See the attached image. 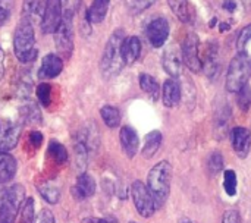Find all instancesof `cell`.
<instances>
[{
    "label": "cell",
    "mask_w": 251,
    "mask_h": 223,
    "mask_svg": "<svg viewBox=\"0 0 251 223\" xmlns=\"http://www.w3.org/2000/svg\"><path fill=\"white\" fill-rule=\"evenodd\" d=\"M82 223H99V219H96V218H87V219H84Z\"/></svg>",
    "instance_id": "bcb514c9"
},
{
    "label": "cell",
    "mask_w": 251,
    "mask_h": 223,
    "mask_svg": "<svg viewBox=\"0 0 251 223\" xmlns=\"http://www.w3.org/2000/svg\"><path fill=\"white\" fill-rule=\"evenodd\" d=\"M37 99L43 106H50L51 103V85L49 84H40L37 87Z\"/></svg>",
    "instance_id": "d6a6232c"
},
{
    "label": "cell",
    "mask_w": 251,
    "mask_h": 223,
    "mask_svg": "<svg viewBox=\"0 0 251 223\" xmlns=\"http://www.w3.org/2000/svg\"><path fill=\"white\" fill-rule=\"evenodd\" d=\"M140 87L144 93H147L153 101H156L159 99V93H160V87L159 82L149 74H141L140 75Z\"/></svg>",
    "instance_id": "cb8c5ba5"
},
{
    "label": "cell",
    "mask_w": 251,
    "mask_h": 223,
    "mask_svg": "<svg viewBox=\"0 0 251 223\" xmlns=\"http://www.w3.org/2000/svg\"><path fill=\"white\" fill-rule=\"evenodd\" d=\"M224 7L229 12H234L237 7V3H235V0H224Z\"/></svg>",
    "instance_id": "7bdbcfd3"
},
{
    "label": "cell",
    "mask_w": 251,
    "mask_h": 223,
    "mask_svg": "<svg viewBox=\"0 0 251 223\" xmlns=\"http://www.w3.org/2000/svg\"><path fill=\"white\" fill-rule=\"evenodd\" d=\"M222 223H240V213L234 209L226 210L222 218Z\"/></svg>",
    "instance_id": "ab89813d"
},
{
    "label": "cell",
    "mask_w": 251,
    "mask_h": 223,
    "mask_svg": "<svg viewBox=\"0 0 251 223\" xmlns=\"http://www.w3.org/2000/svg\"><path fill=\"white\" fill-rule=\"evenodd\" d=\"M34 221H35V215H34V200L29 197L21 206V223H34Z\"/></svg>",
    "instance_id": "f546056e"
},
{
    "label": "cell",
    "mask_w": 251,
    "mask_h": 223,
    "mask_svg": "<svg viewBox=\"0 0 251 223\" xmlns=\"http://www.w3.org/2000/svg\"><path fill=\"white\" fill-rule=\"evenodd\" d=\"M147 38L153 47H162L169 37V24L165 18H154L146 29Z\"/></svg>",
    "instance_id": "9c48e42d"
},
{
    "label": "cell",
    "mask_w": 251,
    "mask_h": 223,
    "mask_svg": "<svg viewBox=\"0 0 251 223\" xmlns=\"http://www.w3.org/2000/svg\"><path fill=\"white\" fill-rule=\"evenodd\" d=\"M181 56L184 65L188 66L193 72H200L203 69L201 63V54H200V41L196 32H190L181 47Z\"/></svg>",
    "instance_id": "8992f818"
},
{
    "label": "cell",
    "mask_w": 251,
    "mask_h": 223,
    "mask_svg": "<svg viewBox=\"0 0 251 223\" xmlns=\"http://www.w3.org/2000/svg\"><path fill=\"white\" fill-rule=\"evenodd\" d=\"M172 12L176 15V18L182 22H191L193 19V12L190 7L188 0H168Z\"/></svg>",
    "instance_id": "603a6c76"
},
{
    "label": "cell",
    "mask_w": 251,
    "mask_h": 223,
    "mask_svg": "<svg viewBox=\"0 0 251 223\" xmlns=\"http://www.w3.org/2000/svg\"><path fill=\"white\" fill-rule=\"evenodd\" d=\"M22 116H24L28 122H31V124L40 122V113H38L37 106H34V104L25 106V107H24V112H22Z\"/></svg>",
    "instance_id": "d590c367"
},
{
    "label": "cell",
    "mask_w": 251,
    "mask_h": 223,
    "mask_svg": "<svg viewBox=\"0 0 251 223\" xmlns=\"http://www.w3.org/2000/svg\"><path fill=\"white\" fill-rule=\"evenodd\" d=\"M201 63L209 78H213L216 72L219 71V47L215 43H209L204 47Z\"/></svg>",
    "instance_id": "2e32d148"
},
{
    "label": "cell",
    "mask_w": 251,
    "mask_h": 223,
    "mask_svg": "<svg viewBox=\"0 0 251 223\" xmlns=\"http://www.w3.org/2000/svg\"><path fill=\"white\" fill-rule=\"evenodd\" d=\"M237 182L238 181H237L235 171H232V169L225 171V173H224V188H225V191H226V194L229 197H234L237 194V187H238Z\"/></svg>",
    "instance_id": "f1b7e54d"
},
{
    "label": "cell",
    "mask_w": 251,
    "mask_h": 223,
    "mask_svg": "<svg viewBox=\"0 0 251 223\" xmlns=\"http://www.w3.org/2000/svg\"><path fill=\"white\" fill-rule=\"evenodd\" d=\"M3 75H4V53L0 49V81L3 78Z\"/></svg>",
    "instance_id": "ee69618b"
},
{
    "label": "cell",
    "mask_w": 251,
    "mask_h": 223,
    "mask_svg": "<svg viewBox=\"0 0 251 223\" xmlns=\"http://www.w3.org/2000/svg\"><path fill=\"white\" fill-rule=\"evenodd\" d=\"M99 223H118V221L113 216H107V218H101L99 219Z\"/></svg>",
    "instance_id": "f6af8a7d"
},
{
    "label": "cell",
    "mask_w": 251,
    "mask_h": 223,
    "mask_svg": "<svg viewBox=\"0 0 251 223\" xmlns=\"http://www.w3.org/2000/svg\"><path fill=\"white\" fill-rule=\"evenodd\" d=\"M22 126L19 124H4L0 126V153H9L18 146Z\"/></svg>",
    "instance_id": "7c38bea8"
},
{
    "label": "cell",
    "mask_w": 251,
    "mask_h": 223,
    "mask_svg": "<svg viewBox=\"0 0 251 223\" xmlns=\"http://www.w3.org/2000/svg\"><path fill=\"white\" fill-rule=\"evenodd\" d=\"M162 146V132L160 131H151L146 135L144 147H143V156L144 159H151L157 150Z\"/></svg>",
    "instance_id": "44dd1931"
},
{
    "label": "cell",
    "mask_w": 251,
    "mask_h": 223,
    "mask_svg": "<svg viewBox=\"0 0 251 223\" xmlns=\"http://www.w3.org/2000/svg\"><path fill=\"white\" fill-rule=\"evenodd\" d=\"M74 154H75V165H76L78 171L81 173H84L85 168H87V163H88V147L81 140H78L75 143Z\"/></svg>",
    "instance_id": "d4e9b609"
},
{
    "label": "cell",
    "mask_w": 251,
    "mask_h": 223,
    "mask_svg": "<svg viewBox=\"0 0 251 223\" xmlns=\"http://www.w3.org/2000/svg\"><path fill=\"white\" fill-rule=\"evenodd\" d=\"M207 168H209V172L212 175H218L224 169V156L219 151L212 153L209 160H207Z\"/></svg>",
    "instance_id": "1f68e13d"
},
{
    "label": "cell",
    "mask_w": 251,
    "mask_h": 223,
    "mask_svg": "<svg viewBox=\"0 0 251 223\" xmlns=\"http://www.w3.org/2000/svg\"><path fill=\"white\" fill-rule=\"evenodd\" d=\"M34 223H56V221H54V216H53V213H51L50 210L43 209V210L37 215Z\"/></svg>",
    "instance_id": "f35d334b"
},
{
    "label": "cell",
    "mask_w": 251,
    "mask_h": 223,
    "mask_svg": "<svg viewBox=\"0 0 251 223\" xmlns=\"http://www.w3.org/2000/svg\"><path fill=\"white\" fill-rule=\"evenodd\" d=\"M229 118H231V107L228 104H225L222 109H219V112L216 115V125H219V126L226 125Z\"/></svg>",
    "instance_id": "74e56055"
},
{
    "label": "cell",
    "mask_w": 251,
    "mask_h": 223,
    "mask_svg": "<svg viewBox=\"0 0 251 223\" xmlns=\"http://www.w3.org/2000/svg\"><path fill=\"white\" fill-rule=\"evenodd\" d=\"M119 140H121V146H122L125 154L129 159H132L137 154L138 147H140V140H138L135 129L131 126H122L121 132H119Z\"/></svg>",
    "instance_id": "9a60e30c"
},
{
    "label": "cell",
    "mask_w": 251,
    "mask_h": 223,
    "mask_svg": "<svg viewBox=\"0 0 251 223\" xmlns=\"http://www.w3.org/2000/svg\"><path fill=\"white\" fill-rule=\"evenodd\" d=\"M231 26L228 25V24H221V31H226V29H229Z\"/></svg>",
    "instance_id": "7dc6e473"
},
{
    "label": "cell",
    "mask_w": 251,
    "mask_h": 223,
    "mask_svg": "<svg viewBox=\"0 0 251 223\" xmlns=\"http://www.w3.org/2000/svg\"><path fill=\"white\" fill-rule=\"evenodd\" d=\"M29 141H31L32 147L38 149V147L43 144V135H41V132H38V131L31 132V134H29Z\"/></svg>",
    "instance_id": "60d3db41"
},
{
    "label": "cell",
    "mask_w": 251,
    "mask_h": 223,
    "mask_svg": "<svg viewBox=\"0 0 251 223\" xmlns=\"http://www.w3.org/2000/svg\"><path fill=\"white\" fill-rule=\"evenodd\" d=\"M100 115L103 122L109 126V128H116L121 124V113L116 107L113 106H103L100 109Z\"/></svg>",
    "instance_id": "4316f807"
},
{
    "label": "cell",
    "mask_w": 251,
    "mask_h": 223,
    "mask_svg": "<svg viewBox=\"0 0 251 223\" xmlns=\"http://www.w3.org/2000/svg\"><path fill=\"white\" fill-rule=\"evenodd\" d=\"M47 154L57 163H65L68 160V151L63 147V144L57 143V141H50L49 149H47Z\"/></svg>",
    "instance_id": "83f0119b"
},
{
    "label": "cell",
    "mask_w": 251,
    "mask_h": 223,
    "mask_svg": "<svg viewBox=\"0 0 251 223\" xmlns=\"http://www.w3.org/2000/svg\"><path fill=\"white\" fill-rule=\"evenodd\" d=\"M231 144L240 159H246L251 150V131L243 126H235L231 131Z\"/></svg>",
    "instance_id": "30bf717a"
},
{
    "label": "cell",
    "mask_w": 251,
    "mask_h": 223,
    "mask_svg": "<svg viewBox=\"0 0 251 223\" xmlns=\"http://www.w3.org/2000/svg\"><path fill=\"white\" fill-rule=\"evenodd\" d=\"M162 63L166 74L171 75L174 79L182 75V56H181V50L176 46H171L165 50Z\"/></svg>",
    "instance_id": "8fae6325"
},
{
    "label": "cell",
    "mask_w": 251,
    "mask_h": 223,
    "mask_svg": "<svg viewBox=\"0 0 251 223\" xmlns=\"http://www.w3.org/2000/svg\"><path fill=\"white\" fill-rule=\"evenodd\" d=\"M171 181H172V166L169 162H159L151 168L147 175V190L150 191L156 209L162 207L169 197L171 193Z\"/></svg>",
    "instance_id": "6da1fadb"
},
{
    "label": "cell",
    "mask_w": 251,
    "mask_h": 223,
    "mask_svg": "<svg viewBox=\"0 0 251 223\" xmlns=\"http://www.w3.org/2000/svg\"><path fill=\"white\" fill-rule=\"evenodd\" d=\"M124 31L122 29H116L110 38L107 40L106 46H104V51L100 60V71L103 74L104 78H112L115 75H118L122 69L124 59L121 54V44L124 41Z\"/></svg>",
    "instance_id": "3957f363"
},
{
    "label": "cell",
    "mask_w": 251,
    "mask_h": 223,
    "mask_svg": "<svg viewBox=\"0 0 251 223\" xmlns=\"http://www.w3.org/2000/svg\"><path fill=\"white\" fill-rule=\"evenodd\" d=\"M251 40V24L244 26L238 35V40H237V49L238 51H246V47L249 44V41Z\"/></svg>",
    "instance_id": "e575fe53"
},
{
    "label": "cell",
    "mask_w": 251,
    "mask_h": 223,
    "mask_svg": "<svg viewBox=\"0 0 251 223\" xmlns=\"http://www.w3.org/2000/svg\"><path fill=\"white\" fill-rule=\"evenodd\" d=\"M12 9H13L12 0H0V26L7 21Z\"/></svg>",
    "instance_id": "8d00e7d4"
},
{
    "label": "cell",
    "mask_w": 251,
    "mask_h": 223,
    "mask_svg": "<svg viewBox=\"0 0 251 223\" xmlns=\"http://www.w3.org/2000/svg\"><path fill=\"white\" fill-rule=\"evenodd\" d=\"M154 1L156 0H125V4L132 15H137L149 9Z\"/></svg>",
    "instance_id": "4dcf8cb0"
},
{
    "label": "cell",
    "mask_w": 251,
    "mask_h": 223,
    "mask_svg": "<svg viewBox=\"0 0 251 223\" xmlns=\"http://www.w3.org/2000/svg\"><path fill=\"white\" fill-rule=\"evenodd\" d=\"M13 50L15 56L19 62L28 63L37 59V49H35V37H34V28L29 21L25 18L21 19L18 24L15 34H13Z\"/></svg>",
    "instance_id": "7a4b0ae2"
},
{
    "label": "cell",
    "mask_w": 251,
    "mask_h": 223,
    "mask_svg": "<svg viewBox=\"0 0 251 223\" xmlns=\"http://www.w3.org/2000/svg\"><path fill=\"white\" fill-rule=\"evenodd\" d=\"M121 54L125 65H132L141 54V41L138 37H126L121 44Z\"/></svg>",
    "instance_id": "4fadbf2b"
},
{
    "label": "cell",
    "mask_w": 251,
    "mask_h": 223,
    "mask_svg": "<svg viewBox=\"0 0 251 223\" xmlns=\"http://www.w3.org/2000/svg\"><path fill=\"white\" fill-rule=\"evenodd\" d=\"M162 99L166 107H175L181 101V85L178 84L176 79L171 78L165 81L162 90Z\"/></svg>",
    "instance_id": "e0dca14e"
},
{
    "label": "cell",
    "mask_w": 251,
    "mask_h": 223,
    "mask_svg": "<svg viewBox=\"0 0 251 223\" xmlns=\"http://www.w3.org/2000/svg\"><path fill=\"white\" fill-rule=\"evenodd\" d=\"M131 223H135V222H131Z\"/></svg>",
    "instance_id": "681fc988"
},
{
    "label": "cell",
    "mask_w": 251,
    "mask_h": 223,
    "mask_svg": "<svg viewBox=\"0 0 251 223\" xmlns=\"http://www.w3.org/2000/svg\"><path fill=\"white\" fill-rule=\"evenodd\" d=\"M74 12L65 10L59 26L56 28L54 34V44L56 50L63 57H71L74 50Z\"/></svg>",
    "instance_id": "5b68a950"
},
{
    "label": "cell",
    "mask_w": 251,
    "mask_h": 223,
    "mask_svg": "<svg viewBox=\"0 0 251 223\" xmlns=\"http://www.w3.org/2000/svg\"><path fill=\"white\" fill-rule=\"evenodd\" d=\"M238 106L241 107V110L247 112L251 107V88L249 85L243 87L238 91Z\"/></svg>",
    "instance_id": "836d02e7"
},
{
    "label": "cell",
    "mask_w": 251,
    "mask_h": 223,
    "mask_svg": "<svg viewBox=\"0 0 251 223\" xmlns=\"http://www.w3.org/2000/svg\"><path fill=\"white\" fill-rule=\"evenodd\" d=\"M184 223H191V222H184Z\"/></svg>",
    "instance_id": "c3c4849f"
},
{
    "label": "cell",
    "mask_w": 251,
    "mask_h": 223,
    "mask_svg": "<svg viewBox=\"0 0 251 223\" xmlns=\"http://www.w3.org/2000/svg\"><path fill=\"white\" fill-rule=\"evenodd\" d=\"M65 4H66V10L75 12L81 6V0H65Z\"/></svg>",
    "instance_id": "b9f144b4"
},
{
    "label": "cell",
    "mask_w": 251,
    "mask_h": 223,
    "mask_svg": "<svg viewBox=\"0 0 251 223\" xmlns=\"http://www.w3.org/2000/svg\"><path fill=\"white\" fill-rule=\"evenodd\" d=\"M16 173V160L9 153H0V185H6Z\"/></svg>",
    "instance_id": "ffe728a7"
},
{
    "label": "cell",
    "mask_w": 251,
    "mask_h": 223,
    "mask_svg": "<svg viewBox=\"0 0 251 223\" xmlns=\"http://www.w3.org/2000/svg\"><path fill=\"white\" fill-rule=\"evenodd\" d=\"M63 12H62V0H47L44 15L41 19V29L44 34H51L56 31L62 21Z\"/></svg>",
    "instance_id": "ba28073f"
},
{
    "label": "cell",
    "mask_w": 251,
    "mask_h": 223,
    "mask_svg": "<svg viewBox=\"0 0 251 223\" xmlns=\"http://www.w3.org/2000/svg\"><path fill=\"white\" fill-rule=\"evenodd\" d=\"M109 3H110V0H93L90 9L87 12L88 21L93 22V24L101 22L106 18V15H107Z\"/></svg>",
    "instance_id": "7402d4cb"
},
{
    "label": "cell",
    "mask_w": 251,
    "mask_h": 223,
    "mask_svg": "<svg viewBox=\"0 0 251 223\" xmlns=\"http://www.w3.org/2000/svg\"><path fill=\"white\" fill-rule=\"evenodd\" d=\"M63 69V62L62 57H59L57 54H47L44 56L40 71H38V78L41 79H49V78H56Z\"/></svg>",
    "instance_id": "5bb4252c"
},
{
    "label": "cell",
    "mask_w": 251,
    "mask_h": 223,
    "mask_svg": "<svg viewBox=\"0 0 251 223\" xmlns=\"http://www.w3.org/2000/svg\"><path fill=\"white\" fill-rule=\"evenodd\" d=\"M131 197L134 201V206L137 212L143 218H151L156 212V204L154 200L147 190V185H144L141 181H135L131 185Z\"/></svg>",
    "instance_id": "52a82bcc"
},
{
    "label": "cell",
    "mask_w": 251,
    "mask_h": 223,
    "mask_svg": "<svg viewBox=\"0 0 251 223\" xmlns=\"http://www.w3.org/2000/svg\"><path fill=\"white\" fill-rule=\"evenodd\" d=\"M251 76V57L246 51H238L232 59L228 75H226V90L231 93H238L247 85Z\"/></svg>",
    "instance_id": "277c9868"
},
{
    "label": "cell",
    "mask_w": 251,
    "mask_h": 223,
    "mask_svg": "<svg viewBox=\"0 0 251 223\" xmlns=\"http://www.w3.org/2000/svg\"><path fill=\"white\" fill-rule=\"evenodd\" d=\"M46 1L47 0H24L22 18H25L31 24L35 22V21H38L41 24L44 9H46Z\"/></svg>",
    "instance_id": "ac0fdd59"
},
{
    "label": "cell",
    "mask_w": 251,
    "mask_h": 223,
    "mask_svg": "<svg viewBox=\"0 0 251 223\" xmlns=\"http://www.w3.org/2000/svg\"><path fill=\"white\" fill-rule=\"evenodd\" d=\"M38 193L49 204H56L60 198V188L53 182H46L43 185H38Z\"/></svg>",
    "instance_id": "484cf974"
},
{
    "label": "cell",
    "mask_w": 251,
    "mask_h": 223,
    "mask_svg": "<svg viewBox=\"0 0 251 223\" xmlns=\"http://www.w3.org/2000/svg\"><path fill=\"white\" fill-rule=\"evenodd\" d=\"M96 193V181L93 176H90L88 173H79L76 184L74 187V196L76 198H88L91 196H94Z\"/></svg>",
    "instance_id": "d6986e66"
}]
</instances>
